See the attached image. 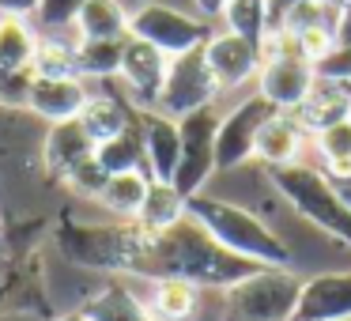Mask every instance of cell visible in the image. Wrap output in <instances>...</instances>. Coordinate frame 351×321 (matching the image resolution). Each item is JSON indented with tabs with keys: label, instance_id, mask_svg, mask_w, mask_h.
<instances>
[{
	"label": "cell",
	"instance_id": "6da1fadb",
	"mask_svg": "<svg viewBox=\"0 0 351 321\" xmlns=\"http://www.w3.org/2000/svg\"><path fill=\"white\" fill-rule=\"evenodd\" d=\"M257 268L261 265L223 250L193 215H185L174 227L152 235L140 280H185L200 291H230L234 283L250 280Z\"/></svg>",
	"mask_w": 351,
	"mask_h": 321
},
{
	"label": "cell",
	"instance_id": "7a4b0ae2",
	"mask_svg": "<svg viewBox=\"0 0 351 321\" xmlns=\"http://www.w3.org/2000/svg\"><path fill=\"white\" fill-rule=\"evenodd\" d=\"M189 215L234 257L253 261L261 268H291V250L261 215L245 212L242 204H230L219 197H189Z\"/></svg>",
	"mask_w": 351,
	"mask_h": 321
},
{
	"label": "cell",
	"instance_id": "3957f363",
	"mask_svg": "<svg viewBox=\"0 0 351 321\" xmlns=\"http://www.w3.org/2000/svg\"><path fill=\"white\" fill-rule=\"evenodd\" d=\"M152 242V230H144L136 219L121 223H64L57 230V246L69 261L80 268H95V272L110 276H140L144 268V253Z\"/></svg>",
	"mask_w": 351,
	"mask_h": 321
},
{
	"label": "cell",
	"instance_id": "277c9868",
	"mask_svg": "<svg viewBox=\"0 0 351 321\" xmlns=\"http://www.w3.org/2000/svg\"><path fill=\"white\" fill-rule=\"evenodd\" d=\"M272 185L280 189V197L302 215L306 223H313L317 230H325L328 238L351 246V208L340 200L332 178L321 167H306V163H295V167L283 170H268Z\"/></svg>",
	"mask_w": 351,
	"mask_h": 321
},
{
	"label": "cell",
	"instance_id": "5b68a950",
	"mask_svg": "<svg viewBox=\"0 0 351 321\" xmlns=\"http://www.w3.org/2000/svg\"><path fill=\"white\" fill-rule=\"evenodd\" d=\"M317 69L298 54V42L287 31H268L261 46V72H257V95L276 106L280 114H295L306 102Z\"/></svg>",
	"mask_w": 351,
	"mask_h": 321
},
{
	"label": "cell",
	"instance_id": "8992f818",
	"mask_svg": "<svg viewBox=\"0 0 351 321\" xmlns=\"http://www.w3.org/2000/svg\"><path fill=\"white\" fill-rule=\"evenodd\" d=\"M302 280L291 268H257L223 291V321H295Z\"/></svg>",
	"mask_w": 351,
	"mask_h": 321
},
{
	"label": "cell",
	"instance_id": "52a82bcc",
	"mask_svg": "<svg viewBox=\"0 0 351 321\" xmlns=\"http://www.w3.org/2000/svg\"><path fill=\"white\" fill-rule=\"evenodd\" d=\"M129 34L147 46H155L159 54L167 57H182V54H193V49H204V42L212 38V27L208 19H197V16H185L178 8H167V4H140L132 8L129 16Z\"/></svg>",
	"mask_w": 351,
	"mask_h": 321
},
{
	"label": "cell",
	"instance_id": "ba28073f",
	"mask_svg": "<svg viewBox=\"0 0 351 321\" xmlns=\"http://www.w3.org/2000/svg\"><path fill=\"white\" fill-rule=\"evenodd\" d=\"M219 95V84H215L212 69L204 61V49H193V54H182V57H170V69H167V84H162V95H159V114L182 117L197 114V110H208Z\"/></svg>",
	"mask_w": 351,
	"mask_h": 321
},
{
	"label": "cell",
	"instance_id": "9c48e42d",
	"mask_svg": "<svg viewBox=\"0 0 351 321\" xmlns=\"http://www.w3.org/2000/svg\"><path fill=\"white\" fill-rule=\"evenodd\" d=\"M182 129V159H178V174H174V189L185 200L197 197L204 189V182L215 174V132H219V114L215 106L197 110V114L178 121Z\"/></svg>",
	"mask_w": 351,
	"mask_h": 321
},
{
	"label": "cell",
	"instance_id": "30bf717a",
	"mask_svg": "<svg viewBox=\"0 0 351 321\" xmlns=\"http://www.w3.org/2000/svg\"><path fill=\"white\" fill-rule=\"evenodd\" d=\"M272 114H276V106H268L261 95L238 102L230 114H223L219 132H215V170H234L242 163H250L261 129H265V121Z\"/></svg>",
	"mask_w": 351,
	"mask_h": 321
},
{
	"label": "cell",
	"instance_id": "8fae6325",
	"mask_svg": "<svg viewBox=\"0 0 351 321\" xmlns=\"http://www.w3.org/2000/svg\"><path fill=\"white\" fill-rule=\"evenodd\" d=\"M167 69H170V57L159 54L155 46L140 38H125V49H121V84L129 87V102L136 110H155L159 106V95H162V84H167Z\"/></svg>",
	"mask_w": 351,
	"mask_h": 321
},
{
	"label": "cell",
	"instance_id": "7c38bea8",
	"mask_svg": "<svg viewBox=\"0 0 351 321\" xmlns=\"http://www.w3.org/2000/svg\"><path fill=\"white\" fill-rule=\"evenodd\" d=\"M204 61L212 69L219 91H234V87L257 80L261 72V46L238 38L230 31H215L212 38L204 42Z\"/></svg>",
	"mask_w": 351,
	"mask_h": 321
},
{
	"label": "cell",
	"instance_id": "4fadbf2b",
	"mask_svg": "<svg viewBox=\"0 0 351 321\" xmlns=\"http://www.w3.org/2000/svg\"><path fill=\"white\" fill-rule=\"evenodd\" d=\"M87 102H91V91L80 76H31L23 106L31 114L46 117L49 125H61V121H76Z\"/></svg>",
	"mask_w": 351,
	"mask_h": 321
},
{
	"label": "cell",
	"instance_id": "5bb4252c",
	"mask_svg": "<svg viewBox=\"0 0 351 321\" xmlns=\"http://www.w3.org/2000/svg\"><path fill=\"white\" fill-rule=\"evenodd\" d=\"M136 125H140V136H144V163L152 182L174 185L178 159H182V129H178V121L159 114V110H136Z\"/></svg>",
	"mask_w": 351,
	"mask_h": 321
},
{
	"label": "cell",
	"instance_id": "9a60e30c",
	"mask_svg": "<svg viewBox=\"0 0 351 321\" xmlns=\"http://www.w3.org/2000/svg\"><path fill=\"white\" fill-rule=\"evenodd\" d=\"M295 321H351V268L302 280Z\"/></svg>",
	"mask_w": 351,
	"mask_h": 321
},
{
	"label": "cell",
	"instance_id": "2e32d148",
	"mask_svg": "<svg viewBox=\"0 0 351 321\" xmlns=\"http://www.w3.org/2000/svg\"><path fill=\"white\" fill-rule=\"evenodd\" d=\"M351 117V80H325L317 76L306 95V102L295 110V121L302 125L306 132H321L336 121H348Z\"/></svg>",
	"mask_w": 351,
	"mask_h": 321
},
{
	"label": "cell",
	"instance_id": "e0dca14e",
	"mask_svg": "<svg viewBox=\"0 0 351 321\" xmlns=\"http://www.w3.org/2000/svg\"><path fill=\"white\" fill-rule=\"evenodd\" d=\"M302 147H306V129L295 121V114H280L276 110L265 121V129H261L253 159H261L268 170H283V167H295Z\"/></svg>",
	"mask_w": 351,
	"mask_h": 321
},
{
	"label": "cell",
	"instance_id": "ac0fdd59",
	"mask_svg": "<svg viewBox=\"0 0 351 321\" xmlns=\"http://www.w3.org/2000/svg\"><path fill=\"white\" fill-rule=\"evenodd\" d=\"M95 155V140L87 136V129L76 121H61V125H49V136H46V170L53 178H69L72 170L80 167L84 159Z\"/></svg>",
	"mask_w": 351,
	"mask_h": 321
},
{
	"label": "cell",
	"instance_id": "d6986e66",
	"mask_svg": "<svg viewBox=\"0 0 351 321\" xmlns=\"http://www.w3.org/2000/svg\"><path fill=\"white\" fill-rule=\"evenodd\" d=\"M132 121H136V106L129 99H121V95H91V102L80 114V125L95 140V147L114 140L117 132H125Z\"/></svg>",
	"mask_w": 351,
	"mask_h": 321
},
{
	"label": "cell",
	"instance_id": "ffe728a7",
	"mask_svg": "<svg viewBox=\"0 0 351 321\" xmlns=\"http://www.w3.org/2000/svg\"><path fill=\"white\" fill-rule=\"evenodd\" d=\"M129 16L121 0H87L76 16V38L87 42H121L129 38Z\"/></svg>",
	"mask_w": 351,
	"mask_h": 321
},
{
	"label": "cell",
	"instance_id": "44dd1931",
	"mask_svg": "<svg viewBox=\"0 0 351 321\" xmlns=\"http://www.w3.org/2000/svg\"><path fill=\"white\" fill-rule=\"evenodd\" d=\"M80 313H84L87 321H155L144 298H140L136 291H129L125 283H117V280L106 283Z\"/></svg>",
	"mask_w": 351,
	"mask_h": 321
},
{
	"label": "cell",
	"instance_id": "7402d4cb",
	"mask_svg": "<svg viewBox=\"0 0 351 321\" xmlns=\"http://www.w3.org/2000/svg\"><path fill=\"white\" fill-rule=\"evenodd\" d=\"M144 302L155 321H193L200 310V287L185 280H152V295Z\"/></svg>",
	"mask_w": 351,
	"mask_h": 321
},
{
	"label": "cell",
	"instance_id": "603a6c76",
	"mask_svg": "<svg viewBox=\"0 0 351 321\" xmlns=\"http://www.w3.org/2000/svg\"><path fill=\"white\" fill-rule=\"evenodd\" d=\"M38 34L27 27V19L0 16V72H34Z\"/></svg>",
	"mask_w": 351,
	"mask_h": 321
},
{
	"label": "cell",
	"instance_id": "cb8c5ba5",
	"mask_svg": "<svg viewBox=\"0 0 351 321\" xmlns=\"http://www.w3.org/2000/svg\"><path fill=\"white\" fill-rule=\"evenodd\" d=\"M147 189H152V174L147 170H125V174H110L99 200H102V208H110L121 219H136L147 200Z\"/></svg>",
	"mask_w": 351,
	"mask_h": 321
},
{
	"label": "cell",
	"instance_id": "d4e9b609",
	"mask_svg": "<svg viewBox=\"0 0 351 321\" xmlns=\"http://www.w3.org/2000/svg\"><path fill=\"white\" fill-rule=\"evenodd\" d=\"M185 215H189V200H185L170 182H152V189H147V200H144V208H140L136 223L144 230H152V235H159V230L174 227L178 219H185Z\"/></svg>",
	"mask_w": 351,
	"mask_h": 321
},
{
	"label": "cell",
	"instance_id": "484cf974",
	"mask_svg": "<svg viewBox=\"0 0 351 321\" xmlns=\"http://www.w3.org/2000/svg\"><path fill=\"white\" fill-rule=\"evenodd\" d=\"M223 23L238 38L253 42V46H265L268 31H272V0H227Z\"/></svg>",
	"mask_w": 351,
	"mask_h": 321
},
{
	"label": "cell",
	"instance_id": "4316f807",
	"mask_svg": "<svg viewBox=\"0 0 351 321\" xmlns=\"http://www.w3.org/2000/svg\"><path fill=\"white\" fill-rule=\"evenodd\" d=\"M95 159L102 163L106 174H125V170H147L144 163V136H140V125L132 121L125 132H117L114 140L95 147Z\"/></svg>",
	"mask_w": 351,
	"mask_h": 321
},
{
	"label": "cell",
	"instance_id": "83f0119b",
	"mask_svg": "<svg viewBox=\"0 0 351 321\" xmlns=\"http://www.w3.org/2000/svg\"><path fill=\"white\" fill-rule=\"evenodd\" d=\"M313 147H317L321 170H325L332 182L336 178H348L351 174V117L313 132Z\"/></svg>",
	"mask_w": 351,
	"mask_h": 321
},
{
	"label": "cell",
	"instance_id": "f1b7e54d",
	"mask_svg": "<svg viewBox=\"0 0 351 321\" xmlns=\"http://www.w3.org/2000/svg\"><path fill=\"white\" fill-rule=\"evenodd\" d=\"M121 42H87L76 38V76L80 80H114L121 72Z\"/></svg>",
	"mask_w": 351,
	"mask_h": 321
},
{
	"label": "cell",
	"instance_id": "f546056e",
	"mask_svg": "<svg viewBox=\"0 0 351 321\" xmlns=\"http://www.w3.org/2000/svg\"><path fill=\"white\" fill-rule=\"evenodd\" d=\"M34 76H76V42L38 38Z\"/></svg>",
	"mask_w": 351,
	"mask_h": 321
},
{
	"label": "cell",
	"instance_id": "4dcf8cb0",
	"mask_svg": "<svg viewBox=\"0 0 351 321\" xmlns=\"http://www.w3.org/2000/svg\"><path fill=\"white\" fill-rule=\"evenodd\" d=\"M106 182H110V174L102 170V163L95 159V155H91V159H84L69 178H64V185H72L80 197H95V200H99V193L106 189Z\"/></svg>",
	"mask_w": 351,
	"mask_h": 321
},
{
	"label": "cell",
	"instance_id": "1f68e13d",
	"mask_svg": "<svg viewBox=\"0 0 351 321\" xmlns=\"http://www.w3.org/2000/svg\"><path fill=\"white\" fill-rule=\"evenodd\" d=\"M87 0H42L38 4V23L46 27V31H64V27L76 23L80 8H84Z\"/></svg>",
	"mask_w": 351,
	"mask_h": 321
},
{
	"label": "cell",
	"instance_id": "d6a6232c",
	"mask_svg": "<svg viewBox=\"0 0 351 321\" xmlns=\"http://www.w3.org/2000/svg\"><path fill=\"white\" fill-rule=\"evenodd\" d=\"M313 69H317V76H325V80H351V49L336 46L332 54H328L325 61H317Z\"/></svg>",
	"mask_w": 351,
	"mask_h": 321
},
{
	"label": "cell",
	"instance_id": "836d02e7",
	"mask_svg": "<svg viewBox=\"0 0 351 321\" xmlns=\"http://www.w3.org/2000/svg\"><path fill=\"white\" fill-rule=\"evenodd\" d=\"M38 4L42 0H0V16H16V19L38 16Z\"/></svg>",
	"mask_w": 351,
	"mask_h": 321
},
{
	"label": "cell",
	"instance_id": "e575fe53",
	"mask_svg": "<svg viewBox=\"0 0 351 321\" xmlns=\"http://www.w3.org/2000/svg\"><path fill=\"white\" fill-rule=\"evenodd\" d=\"M336 46H348L351 49V4H343L340 19H336Z\"/></svg>",
	"mask_w": 351,
	"mask_h": 321
},
{
	"label": "cell",
	"instance_id": "d590c367",
	"mask_svg": "<svg viewBox=\"0 0 351 321\" xmlns=\"http://www.w3.org/2000/svg\"><path fill=\"white\" fill-rule=\"evenodd\" d=\"M197 8L204 12V19H212V16H223V8H227V0H197Z\"/></svg>",
	"mask_w": 351,
	"mask_h": 321
},
{
	"label": "cell",
	"instance_id": "8d00e7d4",
	"mask_svg": "<svg viewBox=\"0 0 351 321\" xmlns=\"http://www.w3.org/2000/svg\"><path fill=\"white\" fill-rule=\"evenodd\" d=\"M332 185H336V193H340V200L351 208V174H348V178H336Z\"/></svg>",
	"mask_w": 351,
	"mask_h": 321
},
{
	"label": "cell",
	"instance_id": "74e56055",
	"mask_svg": "<svg viewBox=\"0 0 351 321\" xmlns=\"http://www.w3.org/2000/svg\"><path fill=\"white\" fill-rule=\"evenodd\" d=\"M53 321H87V318L76 310V313H61V318H53Z\"/></svg>",
	"mask_w": 351,
	"mask_h": 321
},
{
	"label": "cell",
	"instance_id": "f35d334b",
	"mask_svg": "<svg viewBox=\"0 0 351 321\" xmlns=\"http://www.w3.org/2000/svg\"><path fill=\"white\" fill-rule=\"evenodd\" d=\"M121 4H132V8H140V4H147V0H121Z\"/></svg>",
	"mask_w": 351,
	"mask_h": 321
},
{
	"label": "cell",
	"instance_id": "ab89813d",
	"mask_svg": "<svg viewBox=\"0 0 351 321\" xmlns=\"http://www.w3.org/2000/svg\"><path fill=\"white\" fill-rule=\"evenodd\" d=\"M343 4H351V0H343Z\"/></svg>",
	"mask_w": 351,
	"mask_h": 321
}]
</instances>
